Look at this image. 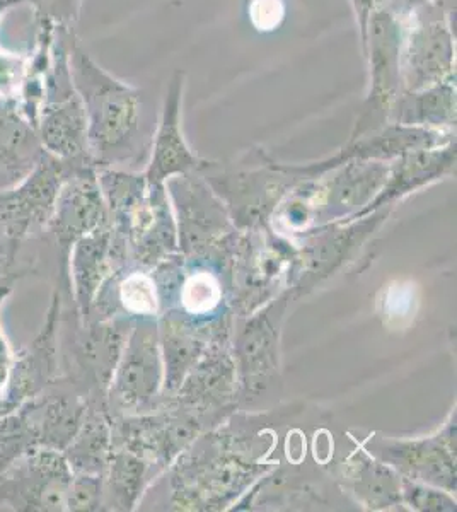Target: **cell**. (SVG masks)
Instances as JSON below:
<instances>
[{"mask_svg":"<svg viewBox=\"0 0 457 512\" xmlns=\"http://www.w3.org/2000/svg\"><path fill=\"white\" fill-rule=\"evenodd\" d=\"M70 67L86 110L94 166H147L159 117V106L151 93L111 76L91 57L76 33L70 41Z\"/></svg>","mask_w":457,"mask_h":512,"instance_id":"1","label":"cell"},{"mask_svg":"<svg viewBox=\"0 0 457 512\" xmlns=\"http://www.w3.org/2000/svg\"><path fill=\"white\" fill-rule=\"evenodd\" d=\"M173 509L222 511L272 470L234 449V436L207 432L173 463Z\"/></svg>","mask_w":457,"mask_h":512,"instance_id":"2","label":"cell"},{"mask_svg":"<svg viewBox=\"0 0 457 512\" xmlns=\"http://www.w3.org/2000/svg\"><path fill=\"white\" fill-rule=\"evenodd\" d=\"M198 173L224 202L238 231L270 226L278 205L304 181L265 149H249L232 164L207 161Z\"/></svg>","mask_w":457,"mask_h":512,"instance_id":"3","label":"cell"},{"mask_svg":"<svg viewBox=\"0 0 457 512\" xmlns=\"http://www.w3.org/2000/svg\"><path fill=\"white\" fill-rule=\"evenodd\" d=\"M297 245L272 226L239 231L231 268V309L248 316L290 289L296 280Z\"/></svg>","mask_w":457,"mask_h":512,"instance_id":"4","label":"cell"},{"mask_svg":"<svg viewBox=\"0 0 457 512\" xmlns=\"http://www.w3.org/2000/svg\"><path fill=\"white\" fill-rule=\"evenodd\" d=\"M74 33V28H55L36 132L43 149L55 158L70 163H93L87 140L86 110L70 67V41Z\"/></svg>","mask_w":457,"mask_h":512,"instance_id":"5","label":"cell"},{"mask_svg":"<svg viewBox=\"0 0 457 512\" xmlns=\"http://www.w3.org/2000/svg\"><path fill=\"white\" fill-rule=\"evenodd\" d=\"M186 260L232 263L238 229L229 210L200 173L174 176L166 183Z\"/></svg>","mask_w":457,"mask_h":512,"instance_id":"6","label":"cell"},{"mask_svg":"<svg viewBox=\"0 0 457 512\" xmlns=\"http://www.w3.org/2000/svg\"><path fill=\"white\" fill-rule=\"evenodd\" d=\"M401 19L388 6L367 21L360 50L367 64V91L348 139L371 134L388 125L401 86Z\"/></svg>","mask_w":457,"mask_h":512,"instance_id":"7","label":"cell"},{"mask_svg":"<svg viewBox=\"0 0 457 512\" xmlns=\"http://www.w3.org/2000/svg\"><path fill=\"white\" fill-rule=\"evenodd\" d=\"M400 19L403 91H418L456 77V9L435 2Z\"/></svg>","mask_w":457,"mask_h":512,"instance_id":"8","label":"cell"},{"mask_svg":"<svg viewBox=\"0 0 457 512\" xmlns=\"http://www.w3.org/2000/svg\"><path fill=\"white\" fill-rule=\"evenodd\" d=\"M79 164L84 163H70L47 152L28 178L0 190V268H11L24 239L48 226L58 192Z\"/></svg>","mask_w":457,"mask_h":512,"instance_id":"9","label":"cell"},{"mask_svg":"<svg viewBox=\"0 0 457 512\" xmlns=\"http://www.w3.org/2000/svg\"><path fill=\"white\" fill-rule=\"evenodd\" d=\"M162 384L164 364L157 318H137L106 391L108 412L111 417L151 414L162 405Z\"/></svg>","mask_w":457,"mask_h":512,"instance_id":"10","label":"cell"},{"mask_svg":"<svg viewBox=\"0 0 457 512\" xmlns=\"http://www.w3.org/2000/svg\"><path fill=\"white\" fill-rule=\"evenodd\" d=\"M290 289L248 316L236 318L231 350L238 369L239 396L244 400L267 393L280 376V335L290 301Z\"/></svg>","mask_w":457,"mask_h":512,"instance_id":"11","label":"cell"},{"mask_svg":"<svg viewBox=\"0 0 457 512\" xmlns=\"http://www.w3.org/2000/svg\"><path fill=\"white\" fill-rule=\"evenodd\" d=\"M388 173L389 163L384 161L352 159L319 178L304 181L313 229L353 221L381 192Z\"/></svg>","mask_w":457,"mask_h":512,"instance_id":"12","label":"cell"},{"mask_svg":"<svg viewBox=\"0 0 457 512\" xmlns=\"http://www.w3.org/2000/svg\"><path fill=\"white\" fill-rule=\"evenodd\" d=\"M394 207H382L355 221L314 227L299 236L296 280L290 287L294 297H301L342 268L348 258L371 238L377 227L388 219Z\"/></svg>","mask_w":457,"mask_h":512,"instance_id":"13","label":"cell"},{"mask_svg":"<svg viewBox=\"0 0 457 512\" xmlns=\"http://www.w3.org/2000/svg\"><path fill=\"white\" fill-rule=\"evenodd\" d=\"M369 453L384 461L401 477L429 483L456 494V410L432 436L415 439L374 437Z\"/></svg>","mask_w":457,"mask_h":512,"instance_id":"14","label":"cell"},{"mask_svg":"<svg viewBox=\"0 0 457 512\" xmlns=\"http://www.w3.org/2000/svg\"><path fill=\"white\" fill-rule=\"evenodd\" d=\"M232 320V313L215 320H197L178 308L162 309L157 316L164 364L162 402L176 393L186 374L197 366L210 345L232 337Z\"/></svg>","mask_w":457,"mask_h":512,"instance_id":"15","label":"cell"},{"mask_svg":"<svg viewBox=\"0 0 457 512\" xmlns=\"http://www.w3.org/2000/svg\"><path fill=\"white\" fill-rule=\"evenodd\" d=\"M72 477L62 451L31 448L0 478V502L21 511H65Z\"/></svg>","mask_w":457,"mask_h":512,"instance_id":"16","label":"cell"},{"mask_svg":"<svg viewBox=\"0 0 457 512\" xmlns=\"http://www.w3.org/2000/svg\"><path fill=\"white\" fill-rule=\"evenodd\" d=\"M238 400V369L232 355L231 338H224L210 345L197 366L186 374L176 393L164 402L185 408L207 425L220 422L227 410L238 405Z\"/></svg>","mask_w":457,"mask_h":512,"instance_id":"17","label":"cell"},{"mask_svg":"<svg viewBox=\"0 0 457 512\" xmlns=\"http://www.w3.org/2000/svg\"><path fill=\"white\" fill-rule=\"evenodd\" d=\"M451 142H456V132L388 123L376 132L348 139L342 149H338L328 158L319 159L314 163L289 164V166L302 180H314L352 159L391 163L408 152L446 146Z\"/></svg>","mask_w":457,"mask_h":512,"instance_id":"18","label":"cell"},{"mask_svg":"<svg viewBox=\"0 0 457 512\" xmlns=\"http://www.w3.org/2000/svg\"><path fill=\"white\" fill-rule=\"evenodd\" d=\"M125 241L127 256L140 268L151 272L169 256L180 253L178 227L166 185H149L144 200L127 219L111 226Z\"/></svg>","mask_w":457,"mask_h":512,"instance_id":"19","label":"cell"},{"mask_svg":"<svg viewBox=\"0 0 457 512\" xmlns=\"http://www.w3.org/2000/svg\"><path fill=\"white\" fill-rule=\"evenodd\" d=\"M185 89V70H174L162 96L151 154L144 169L149 185H162L174 176L198 173L207 163V159L191 151L183 132Z\"/></svg>","mask_w":457,"mask_h":512,"instance_id":"20","label":"cell"},{"mask_svg":"<svg viewBox=\"0 0 457 512\" xmlns=\"http://www.w3.org/2000/svg\"><path fill=\"white\" fill-rule=\"evenodd\" d=\"M127 246L115 238L111 224L77 239L69 251L70 287L74 289L81 325L93 315L99 292L113 275L127 265Z\"/></svg>","mask_w":457,"mask_h":512,"instance_id":"21","label":"cell"},{"mask_svg":"<svg viewBox=\"0 0 457 512\" xmlns=\"http://www.w3.org/2000/svg\"><path fill=\"white\" fill-rule=\"evenodd\" d=\"M110 222L94 163L79 164L58 192L48 229L62 248L65 262L77 239Z\"/></svg>","mask_w":457,"mask_h":512,"instance_id":"22","label":"cell"},{"mask_svg":"<svg viewBox=\"0 0 457 512\" xmlns=\"http://www.w3.org/2000/svg\"><path fill=\"white\" fill-rule=\"evenodd\" d=\"M456 149V142H451L446 146L408 152L405 156L391 161L388 180L381 188V192L377 193V197L355 219L369 216L382 207H394L396 202H400L411 193L456 175Z\"/></svg>","mask_w":457,"mask_h":512,"instance_id":"23","label":"cell"},{"mask_svg":"<svg viewBox=\"0 0 457 512\" xmlns=\"http://www.w3.org/2000/svg\"><path fill=\"white\" fill-rule=\"evenodd\" d=\"M338 480L359 506L367 511H393L403 507L401 475L359 444L338 465Z\"/></svg>","mask_w":457,"mask_h":512,"instance_id":"24","label":"cell"},{"mask_svg":"<svg viewBox=\"0 0 457 512\" xmlns=\"http://www.w3.org/2000/svg\"><path fill=\"white\" fill-rule=\"evenodd\" d=\"M45 154L36 128L23 117L16 99H0V190L28 178Z\"/></svg>","mask_w":457,"mask_h":512,"instance_id":"25","label":"cell"},{"mask_svg":"<svg viewBox=\"0 0 457 512\" xmlns=\"http://www.w3.org/2000/svg\"><path fill=\"white\" fill-rule=\"evenodd\" d=\"M456 77L418 91H401L389 123L456 132Z\"/></svg>","mask_w":457,"mask_h":512,"instance_id":"26","label":"cell"},{"mask_svg":"<svg viewBox=\"0 0 457 512\" xmlns=\"http://www.w3.org/2000/svg\"><path fill=\"white\" fill-rule=\"evenodd\" d=\"M62 453L72 472L105 475L113 453V417L106 400L89 398L81 427Z\"/></svg>","mask_w":457,"mask_h":512,"instance_id":"27","label":"cell"},{"mask_svg":"<svg viewBox=\"0 0 457 512\" xmlns=\"http://www.w3.org/2000/svg\"><path fill=\"white\" fill-rule=\"evenodd\" d=\"M152 478L154 468L149 461L113 446L103 475V511H134Z\"/></svg>","mask_w":457,"mask_h":512,"instance_id":"28","label":"cell"},{"mask_svg":"<svg viewBox=\"0 0 457 512\" xmlns=\"http://www.w3.org/2000/svg\"><path fill=\"white\" fill-rule=\"evenodd\" d=\"M89 396L82 391L60 393L45 398L40 425H35L36 443L43 448L64 451L74 439L86 415Z\"/></svg>","mask_w":457,"mask_h":512,"instance_id":"29","label":"cell"},{"mask_svg":"<svg viewBox=\"0 0 457 512\" xmlns=\"http://www.w3.org/2000/svg\"><path fill=\"white\" fill-rule=\"evenodd\" d=\"M99 188L105 198L111 226H118L147 195V178L140 169L96 166Z\"/></svg>","mask_w":457,"mask_h":512,"instance_id":"30","label":"cell"},{"mask_svg":"<svg viewBox=\"0 0 457 512\" xmlns=\"http://www.w3.org/2000/svg\"><path fill=\"white\" fill-rule=\"evenodd\" d=\"M118 304L122 306L123 316L130 320L137 318H157L161 311L156 282L151 272L135 270L125 274L118 282Z\"/></svg>","mask_w":457,"mask_h":512,"instance_id":"31","label":"cell"},{"mask_svg":"<svg viewBox=\"0 0 457 512\" xmlns=\"http://www.w3.org/2000/svg\"><path fill=\"white\" fill-rule=\"evenodd\" d=\"M403 507L420 512H456L454 494L429 483L413 482L401 477Z\"/></svg>","mask_w":457,"mask_h":512,"instance_id":"32","label":"cell"},{"mask_svg":"<svg viewBox=\"0 0 457 512\" xmlns=\"http://www.w3.org/2000/svg\"><path fill=\"white\" fill-rule=\"evenodd\" d=\"M65 511H103V475L74 473Z\"/></svg>","mask_w":457,"mask_h":512,"instance_id":"33","label":"cell"},{"mask_svg":"<svg viewBox=\"0 0 457 512\" xmlns=\"http://www.w3.org/2000/svg\"><path fill=\"white\" fill-rule=\"evenodd\" d=\"M28 4L35 19H47L57 26L74 28L81 18L84 0H21Z\"/></svg>","mask_w":457,"mask_h":512,"instance_id":"34","label":"cell"},{"mask_svg":"<svg viewBox=\"0 0 457 512\" xmlns=\"http://www.w3.org/2000/svg\"><path fill=\"white\" fill-rule=\"evenodd\" d=\"M28 55L0 47V99L18 98Z\"/></svg>","mask_w":457,"mask_h":512,"instance_id":"35","label":"cell"},{"mask_svg":"<svg viewBox=\"0 0 457 512\" xmlns=\"http://www.w3.org/2000/svg\"><path fill=\"white\" fill-rule=\"evenodd\" d=\"M248 16L258 31L277 30L285 18L284 0H251Z\"/></svg>","mask_w":457,"mask_h":512,"instance_id":"36","label":"cell"},{"mask_svg":"<svg viewBox=\"0 0 457 512\" xmlns=\"http://www.w3.org/2000/svg\"><path fill=\"white\" fill-rule=\"evenodd\" d=\"M389 0H350L352 4L353 14H355V23H357V31H359V41L362 43L365 36V28H367V21L371 18L372 14L386 6Z\"/></svg>","mask_w":457,"mask_h":512,"instance_id":"37","label":"cell"},{"mask_svg":"<svg viewBox=\"0 0 457 512\" xmlns=\"http://www.w3.org/2000/svg\"><path fill=\"white\" fill-rule=\"evenodd\" d=\"M435 2H440V4H446V6L451 7V9H456V0H389L386 6H388L398 18H403L408 12L415 11L418 7L435 4Z\"/></svg>","mask_w":457,"mask_h":512,"instance_id":"38","label":"cell"},{"mask_svg":"<svg viewBox=\"0 0 457 512\" xmlns=\"http://www.w3.org/2000/svg\"><path fill=\"white\" fill-rule=\"evenodd\" d=\"M16 6H23L21 0H0V21H2L4 14H6L9 9Z\"/></svg>","mask_w":457,"mask_h":512,"instance_id":"39","label":"cell"}]
</instances>
